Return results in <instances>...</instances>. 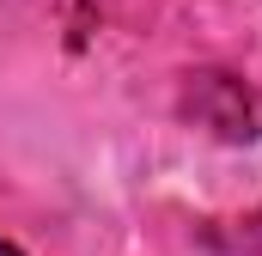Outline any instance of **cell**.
Masks as SVG:
<instances>
[{
    "label": "cell",
    "instance_id": "obj_1",
    "mask_svg": "<svg viewBox=\"0 0 262 256\" xmlns=\"http://www.w3.org/2000/svg\"><path fill=\"white\" fill-rule=\"evenodd\" d=\"M189 116L201 128H213L220 140H256L262 134V98L232 79V73H195L189 86Z\"/></svg>",
    "mask_w": 262,
    "mask_h": 256
},
{
    "label": "cell",
    "instance_id": "obj_2",
    "mask_svg": "<svg viewBox=\"0 0 262 256\" xmlns=\"http://www.w3.org/2000/svg\"><path fill=\"white\" fill-rule=\"evenodd\" d=\"M0 256H25V250H12V244H6V238H0Z\"/></svg>",
    "mask_w": 262,
    "mask_h": 256
}]
</instances>
